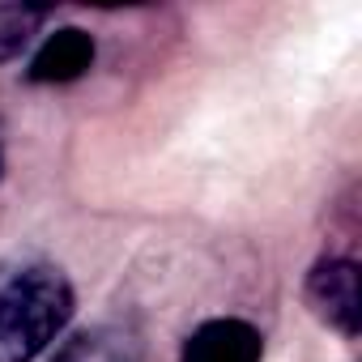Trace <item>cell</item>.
I'll list each match as a JSON object with an SVG mask.
<instances>
[{"mask_svg":"<svg viewBox=\"0 0 362 362\" xmlns=\"http://www.w3.org/2000/svg\"><path fill=\"white\" fill-rule=\"evenodd\" d=\"M73 286L60 269H26L0 290V362H35L73 320Z\"/></svg>","mask_w":362,"mask_h":362,"instance_id":"6da1fadb","label":"cell"},{"mask_svg":"<svg viewBox=\"0 0 362 362\" xmlns=\"http://www.w3.org/2000/svg\"><path fill=\"white\" fill-rule=\"evenodd\" d=\"M307 303L328 328H337L341 337H358L362 332L358 264L354 260H320L307 277Z\"/></svg>","mask_w":362,"mask_h":362,"instance_id":"7a4b0ae2","label":"cell"},{"mask_svg":"<svg viewBox=\"0 0 362 362\" xmlns=\"http://www.w3.org/2000/svg\"><path fill=\"white\" fill-rule=\"evenodd\" d=\"M260 354H264V341L247 320L218 315V320H205L184 341L179 362H260Z\"/></svg>","mask_w":362,"mask_h":362,"instance_id":"3957f363","label":"cell"},{"mask_svg":"<svg viewBox=\"0 0 362 362\" xmlns=\"http://www.w3.org/2000/svg\"><path fill=\"white\" fill-rule=\"evenodd\" d=\"M90 64H94V39H90V30L60 26L35 52V60L26 69V81H35V86H64V81L86 77Z\"/></svg>","mask_w":362,"mask_h":362,"instance_id":"277c9868","label":"cell"},{"mask_svg":"<svg viewBox=\"0 0 362 362\" xmlns=\"http://www.w3.org/2000/svg\"><path fill=\"white\" fill-rule=\"evenodd\" d=\"M52 362H136V349L115 328H90V332L73 337Z\"/></svg>","mask_w":362,"mask_h":362,"instance_id":"5b68a950","label":"cell"},{"mask_svg":"<svg viewBox=\"0 0 362 362\" xmlns=\"http://www.w3.org/2000/svg\"><path fill=\"white\" fill-rule=\"evenodd\" d=\"M43 18H47V9H39V5H0V64L13 60L30 43V35L39 30Z\"/></svg>","mask_w":362,"mask_h":362,"instance_id":"8992f818","label":"cell"}]
</instances>
